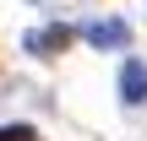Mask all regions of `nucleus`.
Segmentation results:
<instances>
[{"label": "nucleus", "mask_w": 147, "mask_h": 141, "mask_svg": "<svg viewBox=\"0 0 147 141\" xmlns=\"http://www.w3.org/2000/svg\"><path fill=\"white\" fill-rule=\"evenodd\" d=\"M71 38H76V27L55 22V27H33L22 43H27V54H44V60H55V54H65V49H71Z\"/></svg>", "instance_id": "obj_1"}, {"label": "nucleus", "mask_w": 147, "mask_h": 141, "mask_svg": "<svg viewBox=\"0 0 147 141\" xmlns=\"http://www.w3.org/2000/svg\"><path fill=\"white\" fill-rule=\"evenodd\" d=\"M0 141H38L33 125H0Z\"/></svg>", "instance_id": "obj_4"}, {"label": "nucleus", "mask_w": 147, "mask_h": 141, "mask_svg": "<svg viewBox=\"0 0 147 141\" xmlns=\"http://www.w3.org/2000/svg\"><path fill=\"white\" fill-rule=\"evenodd\" d=\"M120 103L125 109H142L147 103V65L142 60H125L120 65Z\"/></svg>", "instance_id": "obj_3"}, {"label": "nucleus", "mask_w": 147, "mask_h": 141, "mask_svg": "<svg viewBox=\"0 0 147 141\" xmlns=\"http://www.w3.org/2000/svg\"><path fill=\"white\" fill-rule=\"evenodd\" d=\"M82 38H87L93 49H125V43H131V27H125L120 16H104V22H87Z\"/></svg>", "instance_id": "obj_2"}]
</instances>
